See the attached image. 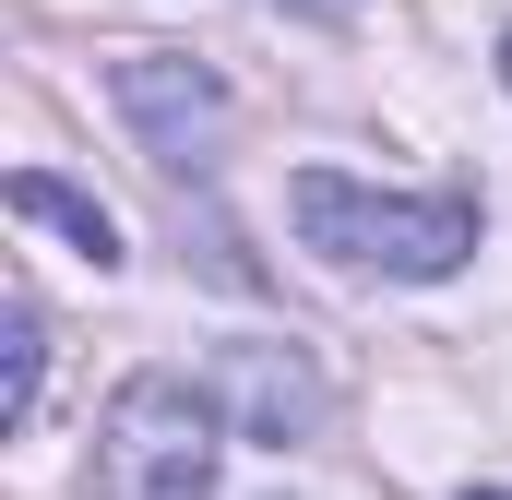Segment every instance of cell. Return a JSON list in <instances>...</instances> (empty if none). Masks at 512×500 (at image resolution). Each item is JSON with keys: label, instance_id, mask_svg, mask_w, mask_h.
Here are the masks:
<instances>
[{"label": "cell", "instance_id": "7", "mask_svg": "<svg viewBox=\"0 0 512 500\" xmlns=\"http://www.w3.org/2000/svg\"><path fill=\"white\" fill-rule=\"evenodd\" d=\"M274 12H298V24H346L358 0H274Z\"/></svg>", "mask_w": 512, "mask_h": 500}, {"label": "cell", "instance_id": "6", "mask_svg": "<svg viewBox=\"0 0 512 500\" xmlns=\"http://www.w3.org/2000/svg\"><path fill=\"white\" fill-rule=\"evenodd\" d=\"M0 358H12V381H0V417L12 429H36V381H48V322H36V298L12 286V310H0Z\"/></svg>", "mask_w": 512, "mask_h": 500}, {"label": "cell", "instance_id": "8", "mask_svg": "<svg viewBox=\"0 0 512 500\" xmlns=\"http://www.w3.org/2000/svg\"><path fill=\"white\" fill-rule=\"evenodd\" d=\"M501 84H512V36H501Z\"/></svg>", "mask_w": 512, "mask_h": 500}, {"label": "cell", "instance_id": "2", "mask_svg": "<svg viewBox=\"0 0 512 500\" xmlns=\"http://www.w3.org/2000/svg\"><path fill=\"white\" fill-rule=\"evenodd\" d=\"M227 405L179 370H131L96 417V500H215Z\"/></svg>", "mask_w": 512, "mask_h": 500}, {"label": "cell", "instance_id": "5", "mask_svg": "<svg viewBox=\"0 0 512 500\" xmlns=\"http://www.w3.org/2000/svg\"><path fill=\"white\" fill-rule=\"evenodd\" d=\"M12 215H24V227H60V239L84 250L96 274L120 262V215H108L96 191H72V179H48V167H12Z\"/></svg>", "mask_w": 512, "mask_h": 500}, {"label": "cell", "instance_id": "3", "mask_svg": "<svg viewBox=\"0 0 512 500\" xmlns=\"http://www.w3.org/2000/svg\"><path fill=\"white\" fill-rule=\"evenodd\" d=\"M108 96H120V120L143 131V155H155L167 179L215 167V143H227V84H215L191 48H131L120 72H108Z\"/></svg>", "mask_w": 512, "mask_h": 500}, {"label": "cell", "instance_id": "4", "mask_svg": "<svg viewBox=\"0 0 512 500\" xmlns=\"http://www.w3.org/2000/svg\"><path fill=\"white\" fill-rule=\"evenodd\" d=\"M215 405L239 417V441H310L322 429V370L298 358V346H227V370H215Z\"/></svg>", "mask_w": 512, "mask_h": 500}, {"label": "cell", "instance_id": "1", "mask_svg": "<svg viewBox=\"0 0 512 500\" xmlns=\"http://www.w3.org/2000/svg\"><path fill=\"white\" fill-rule=\"evenodd\" d=\"M286 215H298V239L322 250L334 274H393V286H441L477 250V191L405 203V191H370L346 167H298L286 179Z\"/></svg>", "mask_w": 512, "mask_h": 500}, {"label": "cell", "instance_id": "9", "mask_svg": "<svg viewBox=\"0 0 512 500\" xmlns=\"http://www.w3.org/2000/svg\"><path fill=\"white\" fill-rule=\"evenodd\" d=\"M465 500H512V489H465Z\"/></svg>", "mask_w": 512, "mask_h": 500}]
</instances>
